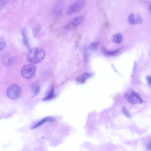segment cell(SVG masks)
<instances>
[{
	"mask_svg": "<svg viewBox=\"0 0 151 151\" xmlns=\"http://www.w3.org/2000/svg\"><path fill=\"white\" fill-rule=\"evenodd\" d=\"M147 147L148 149H151V143L150 142L147 144Z\"/></svg>",
	"mask_w": 151,
	"mask_h": 151,
	"instance_id": "cell-23",
	"label": "cell"
},
{
	"mask_svg": "<svg viewBox=\"0 0 151 151\" xmlns=\"http://www.w3.org/2000/svg\"><path fill=\"white\" fill-rule=\"evenodd\" d=\"M21 33L23 43L27 48H29V43L26 29L25 28H22L21 29Z\"/></svg>",
	"mask_w": 151,
	"mask_h": 151,
	"instance_id": "cell-12",
	"label": "cell"
},
{
	"mask_svg": "<svg viewBox=\"0 0 151 151\" xmlns=\"http://www.w3.org/2000/svg\"><path fill=\"white\" fill-rule=\"evenodd\" d=\"M21 93L20 87L16 84L10 85L7 88L6 94L8 97L12 99H16L20 96Z\"/></svg>",
	"mask_w": 151,
	"mask_h": 151,
	"instance_id": "cell-3",
	"label": "cell"
},
{
	"mask_svg": "<svg viewBox=\"0 0 151 151\" xmlns=\"http://www.w3.org/2000/svg\"><path fill=\"white\" fill-rule=\"evenodd\" d=\"M45 55V51L40 47H35L31 49L27 56L28 61L33 64H37L41 61Z\"/></svg>",
	"mask_w": 151,
	"mask_h": 151,
	"instance_id": "cell-1",
	"label": "cell"
},
{
	"mask_svg": "<svg viewBox=\"0 0 151 151\" xmlns=\"http://www.w3.org/2000/svg\"><path fill=\"white\" fill-rule=\"evenodd\" d=\"M128 101L132 104H139L142 103L143 101L140 96L134 91H132L128 98Z\"/></svg>",
	"mask_w": 151,
	"mask_h": 151,
	"instance_id": "cell-7",
	"label": "cell"
},
{
	"mask_svg": "<svg viewBox=\"0 0 151 151\" xmlns=\"http://www.w3.org/2000/svg\"><path fill=\"white\" fill-rule=\"evenodd\" d=\"M33 88L35 91V94L37 95L39 92L40 90V87L39 86H35L34 87H33Z\"/></svg>",
	"mask_w": 151,
	"mask_h": 151,
	"instance_id": "cell-21",
	"label": "cell"
},
{
	"mask_svg": "<svg viewBox=\"0 0 151 151\" xmlns=\"http://www.w3.org/2000/svg\"><path fill=\"white\" fill-rule=\"evenodd\" d=\"M101 52L103 54L107 56H112L116 54L118 52V50L112 51L107 50L104 47L101 48Z\"/></svg>",
	"mask_w": 151,
	"mask_h": 151,
	"instance_id": "cell-13",
	"label": "cell"
},
{
	"mask_svg": "<svg viewBox=\"0 0 151 151\" xmlns=\"http://www.w3.org/2000/svg\"><path fill=\"white\" fill-rule=\"evenodd\" d=\"M84 17L82 16L74 18L65 26L66 29H70L76 27L83 21Z\"/></svg>",
	"mask_w": 151,
	"mask_h": 151,
	"instance_id": "cell-6",
	"label": "cell"
},
{
	"mask_svg": "<svg viewBox=\"0 0 151 151\" xmlns=\"http://www.w3.org/2000/svg\"><path fill=\"white\" fill-rule=\"evenodd\" d=\"M2 63L5 65L8 66L12 65L14 62V59L13 56L8 54H6L2 56Z\"/></svg>",
	"mask_w": 151,
	"mask_h": 151,
	"instance_id": "cell-9",
	"label": "cell"
},
{
	"mask_svg": "<svg viewBox=\"0 0 151 151\" xmlns=\"http://www.w3.org/2000/svg\"><path fill=\"white\" fill-rule=\"evenodd\" d=\"M122 111L125 116L128 118L130 117V115L129 111L126 107H123L122 109Z\"/></svg>",
	"mask_w": 151,
	"mask_h": 151,
	"instance_id": "cell-19",
	"label": "cell"
},
{
	"mask_svg": "<svg viewBox=\"0 0 151 151\" xmlns=\"http://www.w3.org/2000/svg\"><path fill=\"white\" fill-rule=\"evenodd\" d=\"M54 88L52 87L47 96L43 99L44 101H47L52 98L54 96Z\"/></svg>",
	"mask_w": 151,
	"mask_h": 151,
	"instance_id": "cell-15",
	"label": "cell"
},
{
	"mask_svg": "<svg viewBox=\"0 0 151 151\" xmlns=\"http://www.w3.org/2000/svg\"><path fill=\"white\" fill-rule=\"evenodd\" d=\"M64 5V2L63 0H59L54 6L53 12L57 16H60L62 14V11Z\"/></svg>",
	"mask_w": 151,
	"mask_h": 151,
	"instance_id": "cell-8",
	"label": "cell"
},
{
	"mask_svg": "<svg viewBox=\"0 0 151 151\" xmlns=\"http://www.w3.org/2000/svg\"><path fill=\"white\" fill-rule=\"evenodd\" d=\"M128 20L129 24L132 25L141 24L142 19L141 16L137 14H130L129 16Z\"/></svg>",
	"mask_w": 151,
	"mask_h": 151,
	"instance_id": "cell-5",
	"label": "cell"
},
{
	"mask_svg": "<svg viewBox=\"0 0 151 151\" xmlns=\"http://www.w3.org/2000/svg\"><path fill=\"white\" fill-rule=\"evenodd\" d=\"M85 2L84 0H79L72 4L68 8L67 14L71 15L81 9L84 6Z\"/></svg>",
	"mask_w": 151,
	"mask_h": 151,
	"instance_id": "cell-4",
	"label": "cell"
},
{
	"mask_svg": "<svg viewBox=\"0 0 151 151\" xmlns=\"http://www.w3.org/2000/svg\"><path fill=\"white\" fill-rule=\"evenodd\" d=\"M92 74L90 73L85 72L77 77L76 81L81 84L84 83L86 80L91 76Z\"/></svg>",
	"mask_w": 151,
	"mask_h": 151,
	"instance_id": "cell-10",
	"label": "cell"
},
{
	"mask_svg": "<svg viewBox=\"0 0 151 151\" xmlns=\"http://www.w3.org/2000/svg\"><path fill=\"white\" fill-rule=\"evenodd\" d=\"M41 29V27L39 25H38L33 28L32 29V34L33 36L36 37Z\"/></svg>",
	"mask_w": 151,
	"mask_h": 151,
	"instance_id": "cell-16",
	"label": "cell"
},
{
	"mask_svg": "<svg viewBox=\"0 0 151 151\" xmlns=\"http://www.w3.org/2000/svg\"><path fill=\"white\" fill-rule=\"evenodd\" d=\"M147 80L148 85L150 86L151 85V77L150 76H148L147 77Z\"/></svg>",
	"mask_w": 151,
	"mask_h": 151,
	"instance_id": "cell-22",
	"label": "cell"
},
{
	"mask_svg": "<svg viewBox=\"0 0 151 151\" xmlns=\"http://www.w3.org/2000/svg\"><path fill=\"white\" fill-rule=\"evenodd\" d=\"M55 119L52 117L48 116L44 118L41 119L40 121L37 122L35 124L33 125L31 127V129H34L38 127L43 124L45 123L48 122H52L54 121Z\"/></svg>",
	"mask_w": 151,
	"mask_h": 151,
	"instance_id": "cell-11",
	"label": "cell"
},
{
	"mask_svg": "<svg viewBox=\"0 0 151 151\" xmlns=\"http://www.w3.org/2000/svg\"><path fill=\"white\" fill-rule=\"evenodd\" d=\"M6 43L4 40L0 37V52L3 50L5 47Z\"/></svg>",
	"mask_w": 151,
	"mask_h": 151,
	"instance_id": "cell-17",
	"label": "cell"
},
{
	"mask_svg": "<svg viewBox=\"0 0 151 151\" xmlns=\"http://www.w3.org/2000/svg\"><path fill=\"white\" fill-rule=\"evenodd\" d=\"M5 6L4 0H0V11L3 9Z\"/></svg>",
	"mask_w": 151,
	"mask_h": 151,
	"instance_id": "cell-20",
	"label": "cell"
},
{
	"mask_svg": "<svg viewBox=\"0 0 151 151\" xmlns=\"http://www.w3.org/2000/svg\"><path fill=\"white\" fill-rule=\"evenodd\" d=\"M7 0L9 2H13V1H15V0Z\"/></svg>",
	"mask_w": 151,
	"mask_h": 151,
	"instance_id": "cell-24",
	"label": "cell"
},
{
	"mask_svg": "<svg viewBox=\"0 0 151 151\" xmlns=\"http://www.w3.org/2000/svg\"><path fill=\"white\" fill-rule=\"evenodd\" d=\"M99 45V43L98 42H93L90 45L89 47L91 50L94 51L98 48Z\"/></svg>",
	"mask_w": 151,
	"mask_h": 151,
	"instance_id": "cell-18",
	"label": "cell"
},
{
	"mask_svg": "<svg viewBox=\"0 0 151 151\" xmlns=\"http://www.w3.org/2000/svg\"><path fill=\"white\" fill-rule=\"evenodd\" d=\"M112 40L114 42L119 43H120L122 40V36L120 33H117L114 35L112 38Z\"/></svg>",
	"mask_w": 151,
	"mask_h": 151,
	"instance_id": "cell-14",
	"label": "cell"
},
{
	"mask_svg": "<svg viewBox=\"0 0 151 151\" xmlns=\"http://www.w3.org/2000/svg\"><path fill=\"white\" fill-rule=\"evenodd\" d=\"M36 73L35 66L31 64H27L23 66L21 70V74L24 78L29 79L33 78Z\"/></svg>",
	"mask_w": 151,
	"mask_h": 151,
	"instance_id": "cell-2",
	"label": "cell"
}]
</instances>
